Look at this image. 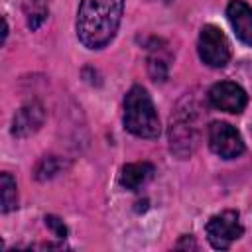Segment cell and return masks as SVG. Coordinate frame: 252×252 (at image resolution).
Segmentation results:
<instances>
[{
  "label": "cell",
  "mask_w": 252,
  "mask_h": 252,
  "mask_svg": "<svg viewBox=\"0 0 252 252\" xmlns=\"http://www.w3.org/2000/svg\"><path fill=\"white\" fill-rule=\"evenodd\" d=\"M154 165L150 161H136V163H126L120 173V183L122 187L130 191H138L142 185H146L154 177Z\"/></svg>",
  "instance_id": "obj_10"
},
{
  "label": "cell",
  "mask_w": 252,
  "mask_h": 252,
  "mask_svg": "<svg viewBox=\"0 0 252 252\" xmlns=\"http://www.w3.org/2000/svg\"><path fill=\"white\" fill-rule=\"evenodd\" d=\"M199 57L205 65L220 69L228 63L230 59V45L226 35L217 28V26H203L201 33H199Z\"/></svg>",
  "instance_id": "obj_4"
},
{
  "label": "cell",
  "mask_w": 252,
  "mask_h": 252,
  "mask_svg": "<svg viewBox=\"0 0 252 252\" xmlns=\"http://www.w3.org/2000/svg\"><path fill=\"white\" fill-rule=\"evenodd\" d=\"M124 126L138 138L154 140L159 136V118L152 96L144 87H132L124 98Z\"/></svg>",
  "instance_id": "obj_3"
},
{
  "label": "cell",
  "mask_w": 252,
  "mask_h": 252,
  "mask_svg": "<svg viewBox=\"0 0 252 252\" xmlns=\"http://www.w3.org/2000/svg\"><path fill=\"white\" fill-rule=\"evenodd\" d=\"M199 120L201 116L195 100L191 96H185L169 118V148L177 158L185 159L197 150L201 140Z\"/></svg>",
  "instance_id": "obj_2"
},
{
  "label": "cell",
  "mask_w": 252,
  "mask_h": 252,
  "mask_svg": "<svg viewBox=\"0 0 252 252\" xmlns=\"http://www.w3.org/2000/svg\"><path fill=\"white\" fill-rule=\"evenodd\" d=\"M205 232H207V238L213 248L226 250V248H230V244L234 240H238L242 236L244 230H242L236 211H222L209 219Z\"/></svg>",
  "instance_id": "obj_5"
},
{
  "label": "cell",
  "mask_w": 252,
  "mask_h": 252,
  "mask_svg": "<svg viewBox=\"0 0 252 252\" xmlns=\"http://www.w3.org/2000/svg\"><path fill=\"white\" fill-rule=\"evenodd\" d=\"M226 18L240 41L252 45V6L244 0H230L226 6Z\"/></svg>",
  "instance_id": "obj_9"
},
{
  "label": "cell",
  "mask_w": 252,
  "mask_h": 252,
  "mask_svg": "<svg viewBox=\"0 0 252 252\" xmlns=\"http://www.w3.org/2000/svg\"><path fill=\"white\" fill-rule=\"evenodd\" d=\"M63 169H65V161H63L61 158H57V156H47V158H43V159L37 163V167H35V179H39V181L51 179V177H55L57 173H61Z\"/></svg>",
  "instance_id": "obj_14"
},
{
  "label": "cell",
  "mask_w": 252,
  "mask_h": 252,
  "mask_svg": "<svg viewBox=\"0 0 252 252\" xmlns=\"http://www.w3.org/2000/svg\"><path fill=\"white\" fill-rule=\"evenodd\" d=\"M24 12H26V20L28 26L32 30H37L43 20L47 18V6L43 0H26L24 2Z\"/></svg>",
  "instance_id": "obj_13"
},
{
  "label": "cell",
  "mask_w": 252,
  "mask_h": 252,
  "mask_svg": "<svg viewBox=\"0 0 252 252\" xmlns=\"http://www.w3.org/2000/svg\"><path fill=\"white\" fill-rule=\"evenodd\" d=\"M45 224L53 230V234H55L57 238H65V236H67V226H65L63 220L57 219L55 215H47V217H45Z\"/></svg>",
  "instance_id": "obj_15"
},
{
  "label": "cell",
  "mask_w": 252,
  "mask_h": 252,
  "mask_svg": "<svg viewBox=\"0 0 252 252\" xmlns=\"http://www.w3.org/2000/svg\"><path fill=\"white\" fill-rule=\"evenodd\" d=\"M124 0H81L77 10V37L89 49H102L112 41L122 20Z\"/></svg>",
  "instance_id": "obj_1"
},
{
  "label": "cell",
  "mask_w": 252,
  "mask_h": 252,
  "mask_svg": "<svg viewBox=\"0 0 252 252\" xmlns=\"http://www.w3.org/2000/svg\"><path fill=\"white\" fill-rule=\"evenodd\" d=\"M45 120V110L39 102H28L24 104L12 120V134L18 138H26L39 130V126Z\"/></svg>",
  "instance_id": "obj_8"
},
{
  "label": "cell",
  "mask_w": 252,
  "mask_h": 252,
  "mask_svg": "<svg viewBox=\"0 0 252 252\" xmlns=\"http://www.w3.org/2000/svg\"><path fill=\"white\" fill-rule=\"evenodd\" d=\"M207 138H209L211 150L224 159L238 158L244 152V142H242L238 130L234 126H230L228 122H219V120L211 122L209 130H207Z\"/></svg>",
  "instance_id": "obj_6"
},
{
  "label": "cell",
  "mask_w": 252,
  "mask_h": 252,
  "mask_svg": "<svg viewBox=\"0 0 252 252\" xmlns=\"http://www.w3.org/2000/svg\"><path fill=\"white\" fill-rule=\"evenodd\" d=\"M167 69H169V55L165 53L163 47L154 45L150 49V57H148V71L150 77L154 81H165L167 79Z\"/></svg>",
  "instance_id": "obj_11"
},
{
  "label": "cell",
  "mask_w": 252,
  "mask_h": 252,
  "mask_svg": "<svg viewBox=\"0 0 252 252\" xmlns=\"http://www.w3.org/2000/svg\"><path fill=\"white\" fill-rule=\"evenodd\" d=\"M246 100L248 98H246L244 89L236 83H230V81H220V83L213 85L209 91V102L215 108L230 112V114L242 112L246 106Z\"/></svg>",
  "instance_id": "obj_7"
},
{
  "label": "cell",
  "mask_w": 252,
  "mask_h": 252,
  "mask_svg": "<svg viewBox=\"0 0 252 252\" xmlns=\"http://www.w3.org/2000/svg\"><path fill=\"white\" fill-rule=\"evenodd\" d=\"M0 189H2V213H10L18 207V191L16 181L10 173L0 175Z\"/></svg>",
  "instance_id": "obj_12"
}]
</instances>
